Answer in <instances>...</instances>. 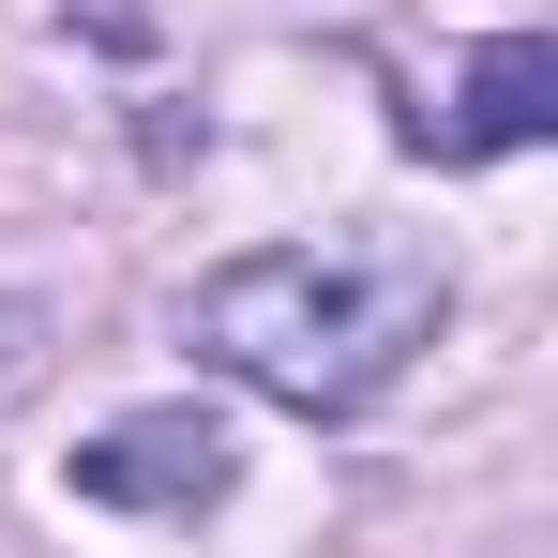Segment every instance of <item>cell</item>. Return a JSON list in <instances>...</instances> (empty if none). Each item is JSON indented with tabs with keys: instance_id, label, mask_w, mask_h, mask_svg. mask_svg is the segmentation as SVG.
Wrapping results in <instances>:
<instances>
[{
	"instance_id": "cell-1",
	"label": "cell",
	"mask_w": 558,
	"mask_h": 558,
	"mask_svg": "<svg viewBox=\"0 0 558 558\" xmlns=\"http://www.w3.org/2000/svg\"><path fill=\"white\" fill-rule=\"evenodd\" d=\"M438 302L453 287H438L423 242H257V257L196 272L182 332L242 392H272L302 423H348V408H377L408 377V348L438 332Z\"/></svg>"
},
{
	"instance_id": "cell-3",
	"label": "cell",
	"mask_w": 558,
	"mask_h": 558,
	"mask_svg": "<svg viewBox=\"0 0 558 558\" xmlns=\"http://www.w3.org/2000/svg\"><path fill=\"white\" fill-rule=\"evenodd\" d=\"M558 121V46L544 31H498L483 61H468V92H453V121H438V151L453 167H483V151H529Z\"/></svg>"
},
{
	"instance_id": "cell-2",
	"label": "cell",
	"mask_w": 558,
	"mask_h": 558,
	"mask_svg": "<svg viewBox=\"0 0 558 558\" xmlns=\"http://www.w3.org/2000/svg\"><path fill=\"white\" fill-rule=\"evenodd\" d=\"M227 468H242V453H227L211 408H136V423L76 438V498H106V513H211Z\"/></svg>"
}]
</instances>
